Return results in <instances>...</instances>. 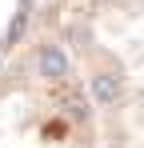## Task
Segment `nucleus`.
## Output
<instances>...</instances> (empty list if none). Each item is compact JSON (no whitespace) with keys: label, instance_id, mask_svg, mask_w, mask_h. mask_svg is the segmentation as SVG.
Instances as JSON below:
<instances>
[{"label":"nucleus","instance_id":"obj_1","mask_svg":"<svg viewBox=\"0 0 144 148\" xmlns=\"http://www.w3.org/2000/svg\"><path fill=\"white\" fill-rule=\"evenodd\" d=\"M92 92H96V100H100V104H112V100H116V84H112V76H96Z\"/></svg>","mask_w":144,"mask_h":148}]
</instances>
